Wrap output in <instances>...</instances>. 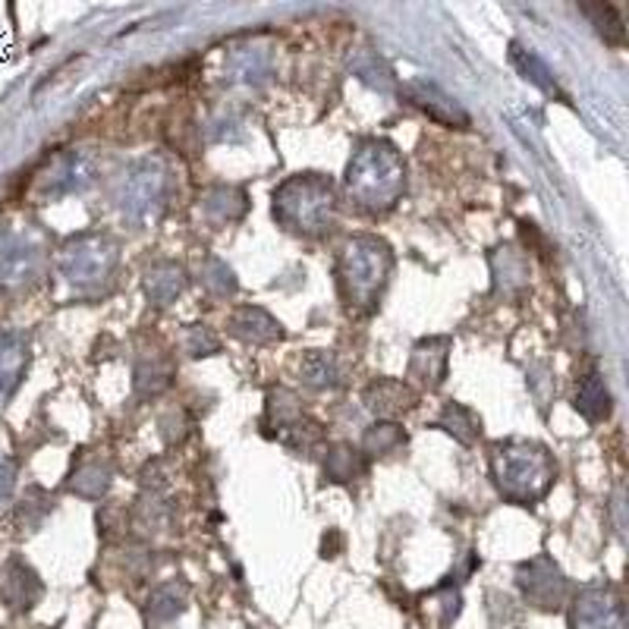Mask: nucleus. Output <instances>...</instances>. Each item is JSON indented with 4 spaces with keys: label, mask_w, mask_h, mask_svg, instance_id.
Returning a JSON list of instances; mask_svg holds the SVG:
<instances>
[{
    "label": "nucleus",
    "mask_w": 629,
    "mask_h": 629,
    "mask_svg": "<svg viewBox=\"0 0 629 629\" xmlns=\"http://www.w3.org/2000/svg\"><path fill=\"white\" fill-rule=\"evenodd\" d=\"M441 426L447 428L453 438L463 441V444H473V441H478V434H481V422H478L476 412L466 409V406H459V403H451V406L444 409Z\"/></svg>",
    "instance_id": "21"
},
{
    "label": "nucleus",
    "mask_w": 629,
    "mask_h": 629,
    "mask_svg": "<svg viewBox=\"0 0 629 629\" xmlns=\"http://www.w3.org/2000/svg\"><path fill=\"white\" fill-rule=\"evenodd\" d=\"M406 95H409V101H412L416 107H422L428 117H434V120H441V124L451 126L469 124V114H466L451 95H444L438 85H431V82H422V79L409 82V85H406Z\"/></svg>",
    "instance_id": "10"
},
{
    "label": "nucleus",
    "mask_w": 629,
    "mask_h": 629,
    "mask_svg": "<svg viewBox=\"0 0 629 629\" xmlns=\"http://www.w3.org/2000/svg\"><path fill=\"white\" fill-rule=\"evenodd\" d=\"M403 444V431L397 426H375L365 434V451L369 453H391Z\"/></svg>",
    "instance_id": "24"
},
{
    "label": "nucleus",
    "mask_w": 629,
    "mask_h": 629,
    "mask_svg": "<svg viewBox=\"0 0 629 629\" xmlns=\"http://www.w3.org/2000/svg\"><path fill=\"white\" fill-rule=\"evenodd\" d=\"M347 186L362 208H372V211L391 208L406 189V167H403L400 151L384 139L359 145L347 167Z\"/></svg>",
    "instance_id": "1"
},
{
    "label": "nucleus",
    "mask_w": 629,
    "mask_h": 629,
    "mask_svg": "<svg viewBox=\"0 0 629 629\" xmlns=\"http://www.w3.org/2000/svg\"><path fill=\"white\" fill-rule=\"evenodd\" d=\"M85 481H92V498H95L107 488V473H101V466H92V469H85L82 476L75 478V488H82Z\"/></svg>",
    "instance_id": "28"
},
{
    "label": "nucleus",
    "mask_w": 629,
    "mask_h": 629,
    "mask_svg": "<svg viewBox=\"0 0 629 629\" xmlns=\"http://www.w3.org/2000/svg\"><path fill=\"white\" fill-rule=\"evenodd\" d=\"M183 287H186V271L176 261H154L145 271V293L158 305L174 302L183 293Z\"/></svg>",
    "instance_id": "15"
},
{
    "label": "nucleus",
    "mask_w": 629,
    "mask_h": 629,
    "mask_svg": "<svg viewBox=\"0 0 629 629\" xmlns=\"http://www.w3.org/2000/svg\"><path fill=\"white\" fill-rule=\"evenodd\" d=\"M201 283L214 293V296H233L236 293V277L226 268L224 261L218 258H208L201 265Z\"/></svg>",
    "instance_id": "23"
},
{
    "label": "nucleus",
    "mask_w": 629,
    "mask_h": 629,
    "mask_svg": "<svg viewBox=\"0 0 629 629\" xmlns=\"http://www.w3.org/2000/svg\"><path fill=\"white\" fill-rule=\"evenodd\" d=\"M95 183V164L85 158V154H63L54 161L48 179H45V193L50 196H73V193H82Z\"/></svg>",
    "instance_id": "9"
},
{
    "label": "nucleus",
    "mask_w": 629,
    "mask_h": 629,
    "mask_svg": "<svg viewBox=\"0 0 629 629\" xmlns=\"http://www.w3.org/2000/svg\"><path fill=\"white\" fill-rule=\"evenodd\" d=\"M494 476L510 498L535 501L551 485L554 463L551 456L535 444H506L494 453Z\"/></svg>",
    "instance_id": "4"
},
{
    "label": "nucleus",
    "mask_w": 629,
    "mask_h": 629,
    "mask_svg": "<svg viewBox=\"0 0 629 629\" xmlns=\"http://www.w3.org/2000/svg\"><path fill=\"white\" fill-rule=\"evenodd\" d=\"M167 199V167L161 161H136L117 186V201L120 211L132 221L154 218Z\"/></svg>",
    "instance_id": "5"
},
{
    "label": "nucleus",
    "mask_w": 629,
    "mask_h": 629,
    "mask_svg": "<svg viewBox=\"0 0 629 629\" xmlns=\"http://www.w3.org/2000/svg\"><path fill=\"white\" fill-rule=\"evenodd\" d=\"M356 451L350 447H337V451L330 453V459H327V473L330 478H337V481H347L356 473H362V459L359 456H352Z\"/></svg>",
    "instance_id": "25"
},
{
    "label": "nucleus",
    "mask_w": 629,
    "mask_h": 629,
    "mask_svg": "<svg viewBox=\"0 0 629 629\" xmlns=\"http://www.w3.org/2000/svg\"><path fill=\"white\" fill-rule=\"evenodd\" d=\"M117 246L104 236H85L63 252V271L75 283H95L114 271Z\"/></svg>",
    "instance_id": "6"
},
{
    "label": "nucleus",
    "mask_w": 629,
    "mask_h": 629,
    "mask_svg": "<svg viewBox=\"0 0 629 629\" xmlns=\"http://www.w3.org/2000/svg\"><path fill=\"white\" fill-rule=\"evenodd\" d=\"M391 268H394V255L387 249V243H381L375 236H356L340 255L343 293L356 305H372L377 293L384 290Z\"/></svg>",
    "instance_id": "3"
},
{
    "label": "nucleus",
    "mask_w": 629,
    "mask_h": 629,
    "mask_svg": "<svg viewBox=\"0 0 629 629\" xmlns=\"http://www.w3.org/2000/svg\"><path fill=\"white\" fill-rule=\"evenodd\" d=\"M271 70V57L268 50L258 48V45H246V48H236L226 60V75L233 82H243V85H258Z\"/></svg>",
    "instance_id": "14"
},
{
    "label": "nucleus",
    "mask_w": 629,
    "mask_h": 629,
    "mask_svg": "<svg viewBox=\"0 0 629 629\" xmlns=\"http://www.w3.org/2000/svg\"><path fill=\"white\" fill-rule=\"evenodd\" d=\"M520 585H523L528 602H535L538 607H557L567 595V582L548 557H538V560L526 563L520 570Z\"/></svg>",
    "instance_id": "7"
},
{
    "label": "nucleus",
    "mask_w": 629,
    "mask_h": 629,
    "mask_svg": "<svg viewBox=\"0 0 629 629\" xmlns=\"http://www.w3.org/2000/svg\"><path fill=\"white\" fill-rule=\"evenodd\" d=\"M10 485H13V469H10V466H7V463L0 459V498H3L7 491H10Z\"/></svg>",
    "instance_id": "29"
},
{
    "label": "nucleus",
    "mask_w": 629,
    "mask_h": 629,
    "mask_svg": "<svg viewBox=\"0 0 629 629\" xmlns=\"http://www.w3.org/2000/svg\"><path fill=\"white\" fill-rule=\"evenodd\" d=\"M35 252L28 249L20 240H3L0 246V277L3 280H23L32 271Z\"/></svg>",
    "instance_id": "19"
},
{
    "label": "nucleus",
    "mask_w": 629,
    "mask_h": 629,
    "mask_svg": "<svg viewBox=\"0 0 629 629\" xmlns=\"http://www.w3.org/2000/svg\"><path fill=\"white\" fill-rule=\"evenodd\" d=\"M230 330H233V337H240V340H246V343H255V347L275 343V340L283 337V330H280L275 318H271L265 308H255V305H246V308L233 312Z\"/></svg>",
    "instance_id": "12"
},
{
    "label": "nucleus",
    "mask_w": 629,
    "mask_h": 629,
    "mask_svg": "<svg viewBox=\"0 0 629 629\" xmlns=\"http://www.w3.org/2000/svg\"><path fill=\"white\" fill-rule=\"evenodd\" d=\"M205 211L218 221H236L243 218L246 211V196L233 186H221V189H211L208 199H205Z\"/></svg>",
    "instance_id": "20"
},
{
    "label": "nucleus",
    "mask_w": 629,
    "mask_h": 629,
    "mask_svg": "<svg viewBox=\"0 0 629 629\" xmlns=\"http://www.w3.org/2000/svg\"><path fill=\"white\" fill-rule=\"evenodd\" d=\"M302 377L312 387H334L337 384V359L330 352H308L302 359Z\"/></svg>",
    "instance_id": "22"
},
{
    "label": "nucleus",
    "mask_w": 629,
    "mask_h": 629,
    "mask_svg": "<svg viewBox=\"0 0 629 629\" xmlns=\"http://www.w3.org/2000/svg\"><path fill=\"white\" fill-rule=\"evenodd\" d=\"M447 350H451L447 340H426V343H419L416 352H412V362H409V377L419 381L428 391H434L441 384L444 372H447Z\"/></svg>",
    "instance_id": "13"
},
{
    "label": "nucleus",
    "mask_w": 629,
    "mask_h": 629,
    "mask_svg": "<svg viewBox=\"0 0 629 629\" xmlns=\"http://www.w3.org/2000/svg\"><path fill=\"white\" fill-rule=\"evenodd\" d=\"M334 183L318 174L290 176L275 193V218L300 233H322L334 221Z\"/></svg>",
    "instance_id": "2"
},
{
    "label": "nucleus",
    "mask_w": 629,
    "mask_h": 629,
    "mask_svg": "<svg viewBox=\"0 0 629 629\" xmlns=\"http://www.w3.org/2000/svg\"><path fill=\"white\" fill-rule=\"evenodd\" d=\"M576 409L589 422H602L610 416V394H607V384L598 372H589L579 381Z\"/></svg>",
    "instance_id": "16"
},
{
    "label": "nucleus",
    "mask_w": 629,
    "mask_h": 629,
    "mask_svg": "<svg viewBox=\"0 0 629 629\" xmlns=\"http://www.w3.org/2000/svg\"><path fill=\"white\" fill-rule=\"evenodd\" d=\"M25 343L16 334H0V394H10L25 372Z\"/></svg>",
    "instance_id": "17"
},
{
    "label": "nucleus",
    "mask_w": 629,
    "mask_h": 629,
    "mask_svg": "<svg viewBox=\"0 0 629 629\" xmlns=\"http://www.w3.org/2000/svg\"><path fill=\"white\" fill-rule=\"evenodd\" d=\"M174 592H176L174 585H167V589H158V592H154V598H151V610H154L158 617H174V614H179V595L171 598Z\"/></svg>",
    "instance_id": "27"
},
{
    "label": "nucleus",
    "mask_w": 629,
    "mask_h": 629,
    "mask_svg": "<svg viewBox=\"0 0 629 629\" xmlns=\"http://www.w3.org/2000/svg\"><path fill=\"white\" fill-rule=\"evenodd\" d=\"M576 629H624V614L617 598L607 589H585L579 595L576 614H573Z\"/></svg>",
    "instance_id": "8"
},
{
    "label": "nucleus",
    "mask_w": 629,
    "mask_h": 629,
    "mask_svg": "<svg viewBox=\"0 0 629 629\" xmlns=\"http://www.w3.org/2000/svg\"><path fill=\"white\" fill-rule=\"evenodd\" d=\"M365 406H369L375 416H381V419H397V416L409 412V409L416 406V394H412L409 384L384 377V381H375V384L365 391Z\"/></svg>",
    "instance_id": "11"
},
{
    "label": "nucleus",
    "mask_w": 629,
    "mask_h": 629,
    "mask_svg": "<svg viewBox=\"0 0 629 629\" xmlns=\"http://www.w3.org/2000/svg\"><path fill=\"white\" fill-rule=\"evenodd\" d=\"M510 63L520 70L523 79H528L532 85H538L541 92L548 95H557V82H554V73L548 70V63L535 54L532 48H523V45H510Z\"/></svg>",
    "instance_id": "18"
},
{
    "label": "nucleus",
    "mask_w": 629,
    "mask_h": 629,
    "mask_svg": "<svg viewBox=\"0 0 629 629\" xmlns=\"http://www.w3.org/2000/svg\"><path fill=\"white\" fill-rule=\"evenodd\" d=\"M221 347V340L208 330V327H189V337H186V350L193 352V356H211V352H218Z\"/></svg>",
    "instance_id": "26"
}]
</instances>
